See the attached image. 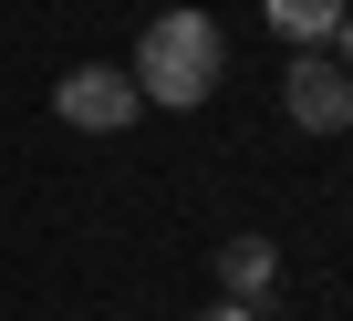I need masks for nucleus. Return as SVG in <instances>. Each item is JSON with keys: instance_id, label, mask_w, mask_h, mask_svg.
Wrapping results in <instances>:
<instances>
[{"instance_id": "5", "label": "nucleus", "mask_w": 353, "mask_h": 321, "mask_svg": "<svg viewBox=\"0 0 353 321\" xmlns=\"http://www.w3.org/2000/svg\"><path fill=\"white\" fill-rule=\"evenodd\" d=\"M270 280H281V249H270V239H229V249H219V290H229V300H260Z\"/></svg>"}, {"instance_id": "7", "label": "nucleus", "mask_w": 353, "mask_h": 321, "mask_svg": "<svg viewBox=\"0 0 353 321\" xmlns=\"http://www.w3.org/2000/svg\"><path fill=\"white\" fill-rule=\"evenodd\" d=\"M198 321H260V300H208Z\"/></svg>"}, {"instance_id": "6", "label": "nucleus", "mask_w": 353, "mask_h": 321, "mask_svg": "<svg viewBox=\"0 0 353 321\" xmlns=\"http://www.w3.org/2000/svg\"><path fill=\"white\" fill-rule=\"evenodd\" d=\"M322 52H332V63H343V73H353V11H343V21H332V42H322Z\"/></svg>"}, {"instance_id": "1", "label": "nucleus", "mask_w": 353, "mask_h": 321, "mask_svg": "<svg viewBox=\"0 0 353 321\" xmlns=\"http://www.w3.org/2000/svg\"><path fill=\"white\" fill-rule=\"evenodd\" d=\"M219 73H229V32H219L208 11H156V21H145V42H135V93H145V104L198 114V104L219 93Z\"/></svg>"}, {"instance_id": "2", "label": "nucleus", "mask_w": 353, "mask_h": 321, "mask_svg": "<svg viewBox=\"0 0 353 321\" xmlns=\"http://www.w3.org/2000/svg\"><path fill=\"white\" fill-rule=\"evenodd\" d=\"M135 104H145V93H135V73H114V63H73V73L52 83V114H63L73 135H125Z\"/></svg>"}, {"instance_id": "3", "label": "nucleus", "mask_w": 353, "mask_h": 321, "mask_svg": "<svg viewBox=\"0 0 353 321\" xmlns=\"http://www.w3.org/2000/svg\"><path fill=\"white\" fill-rule=\"evenodd\" d=\"M281 104H291V124H301V135H343V124H353V73H343V63L312 42V52H291Z\"/></svg>"}, {"instance_id": "4", "label": "nucleus", "mask_w": 353, "mask_h": 321, "mask_svg": "<svg viewBox=\"0 0 353 321\" xmlns=\"http://www.w3.org/2000/svg\"><path fill=\"white\" fill-rule=\"evenodd\" d=\"M353 11V0H260V21L291 42V52H312V42H332V21Z\"/></svg>"}]
</instances>
